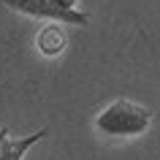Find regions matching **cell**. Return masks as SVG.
<instances>
[{"label":"cell","mask_w":160,"mask_h":160,"mask_svg":"<svg viewBox=\"0 0 160 160\" xmlns=\"http://www.w3.org/2000/svg\"><path fill=\"white\" fill-rule=\"evenodd\" d=\"M149 122L152 111L147 106L128 101V98H117L95 117V130H101L103 136H111V138H130V136L147 133Z\"/></svg>","instance_id":"obj_1"},{"label":"cell","mask_w":160,"mask_h":160,"mask_svg":"<svg viewBox=\"0 0 160 160\" xmlns=\"http://www.w3.org/2000/svg\"><path fill=\"white\" fill-rule=\"evenodd\" d=\"M11 11H19L25 17L52 19V22H71V25L87 27L90 11L82 8V0H6Z\"/></svg>","instance_id":"obj_2"},{"label":"cell","mask_w":160,"mask_h":160,"mask_svg":"<svg viewBox=\"0 0 160 160\" xmlns=\"http://www.w3.org/2000/svg\"><path fill=\"white\" fill-rule=\"evenodd\" d=\"M43 138H46V128L25 136V138H11L8 128L0 125V160H22L27 152L33 149L38 141H43Z\"/></svg>","instance_id":"obj_3"},{"label":"cell","mask_w":160,"mask_h":160,"mask_svg":"<svg viewBox=\"0 0 160 160\" xmlns=\"http://www.w3.org/2000/svg\"><path fill=\"white\" fill-rule=\"evenodd\" d=\"M35 46H38V52H41L43 57H57V54H62L65 46H68V35L62 30V25H57V22L43 25L38 30V35H35Z\"/></svg>","instance_id":"obj_4"}]
</instances>
